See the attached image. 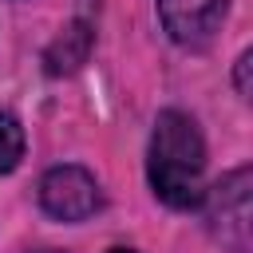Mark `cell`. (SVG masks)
I'll list each match as a JSON object with an SVG mask.
<instances>
[{
	"mask_svg": "<svg viewBox=\"0 0 253 253\" xmlns=\"http://www.w3.org/2000/svg\"><path fill=\"white\" fill-rule=\"evenodd\" d=\"M146 174L154 194L174 210H194L206 202V142L190 115L162 111L150 134Z\"/></svg>",
	"mask_w": 253,
	"mask_h": 253,
	"instance_id": "cell-1",
	"label": "cell"
},
{
	"mask_svg": "<svg viewBox=\"0 0 253 253\" xmlns=\"http://www.w3.org/2000/svg\"><path fill=\"white\" fill-rule=\"evenodd\" d=\"M249 190H253V174L249 166H237L210 194V233L229 253H249V217H253Z\"/></svg>",
	"mask_w": 253,
	"mask_h": 253,
	"instance_id": "cell-2",
	"label": "cell"
},
{
	"mask_svg": "<svg viewBox=\"0 0 253 253\" xmlns=\"http://www.w3.org/2000/svg\"><path fill=\"white\" fill-rule=\"evenodd\" d=\"M40 206L59 221H83L103 206V194L95 174H87L83 166H55L40 182Z\"/></svg>",
	"mask_w": 253,
	"mask_h": 253,
	"instance_id": "cell-3",
	"label": "cell"
},
{
	"mask_svg": "<svg viewBox=\"0 0 253 253\" xmlns=\"http://www.w3.org/2000/svg\"><path fill=\"white\" fill-rule=\"evenodd\" d=\"M225 12H229V0H158L162 28L182 47H206L217 36Z\"/></svg>",
	"mask_w": 253,
	"mask_h": 253,
	"instance_id": "cell-4",
	"label": "cell"
},
{
	"mask_svg": "<svg viewBox=\"0 0 253 253\" xmlns=\"http://www.w3.org/2000/svg\"><path fill=\"white\" fill-rule=\"evenodd\" d=\"M87 55H91V28L87 24H71V28H63V36H55V43L43 55V63H47V75H67V71L83 67Z\"/></svg>",
	"mask_w": 253,
	"mask_h": 253,
	"instance_id": "cell-5",
	"label": "cell"
},
{
	"mask_svg": "<svg viewBox=\"0 0 253 253\" xmlns=\"http://www.w3.org/2000/svg\"><path fill=\"white\" fill-rule=\"evenodd\" d=\"M20 158H24V126L8 111H0V174L16 170Z\"/></svg>",
	"mask_w": 253,
	"mask_h": 253,
	"instance_id": "cell-6",
	"label": "cell"
},
{
	"mask_svg": "<svg viewBox=\"0 0 253 253\" xmlns=\"http://www.w3.org/2000/svg\"><path fill=\"white\" fill-rule=\"evenodd\" d=\"M249 63H253V55L241 51V59H237V91H241V99H249Z\"/></svg>",
	"mask_w": 253,
	"mask_h": 253,
	"instance_id": "cell-7",
	"label": "cell"
},
{
	"mask_svg": "<svg viewBox=\"0 0 253 253\" xmlns=\"http://www.w3.org/2000/svg\"><path fill=\"white\" fill-rule=\"evenodd\" d=\"M111 253H130V249H111Z\"/></svg>",
	"mask_w": 253,
	"mask_h": 253,
	"instance_id": "cell-8",
	"label": "cell"
},
{
	"mask_svg": "<svg viewBox=\"0 0 253 253\" xmlns=\"http://www.w3.org/2000/svg\"><path fill=\"white\" fill-rule=\"evenodd\" d=\"M43 253H55V249H43Z\"/></svg>",
	"mask_w": 253,
	"mask_h": 253,
	"instance_id": "cell-9",
	"label": "cell"
}]
</instances>
